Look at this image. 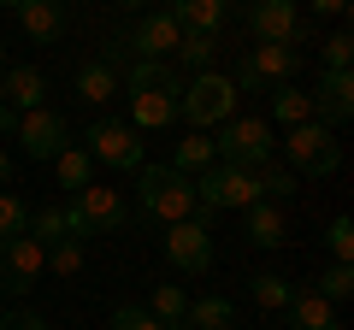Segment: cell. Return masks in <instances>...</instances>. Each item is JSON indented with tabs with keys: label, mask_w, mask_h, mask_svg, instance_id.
<instances>
[{
	"label": "cell",
	"mask_w": 354,
	"mask_h": 330,
	"mask_svg": "<svg viewBox=\"0 0 354 330\" xmlns=\"http://www.w3.org/2000/svg\"><path fill=\"white\" fill-rule=\"evenodd\" d=\"M254 183H260V201H290V195H295V171L283 159L254 165Z\"/></svg>",
	"instance_id": "83f0119b"
},
{
	"label": "cell",
	"mask_w": 354,
	"mask_h": 330,
	"mask_svg": "<svg viewBox=\"0 0 354 330\" xmlns=\"http://www.w3.org/2000/svg\"><path fill=\"white\" fill-rule=\"evenodd\" d=\"M165 260L177 271H213V236H207L201 218H183V224H165Z\"/></svg>",
	"instance_id": "9c48e42d"
},
{
	"label": "cell",
	"mask_w": 354,
	"mask_h": 330,
	"mask_svg": "<svg viewBox=\"0 0 354 330\" xmlns=\"http://www.w3.org/2000/svg\"><path fill=\"white\" fill-rule=\"evenodd\" d=\"M213 153H218V165H266L272 159V124L266 118H225L218 124V136H213Z\"/></svg>",
	"instance_id": "8992f818"
},
{
	"label": "cell",
	"mask_w": 354,
	"mask_h": 330,
	"mask_svg": "<svg viewBox=\"0 0 354 330\" xmlns=\"http://www.w3.org/2000/svg\"><path fill=\"white\" fill-rule=\"evenodd\" d=\"M0 106H6V83H0Z\"/></svg>",
	"instance_id": "f6af8a7d"
},
{
	"label": "cell",
	"mask_w": 354,
	"mask_h": 330,
	"mask_svg": "<svg viewBox=\"0 0 354 330\" xmlns=\"http://www.w3.org/2000/svg\"><path fill=\"white\" fill-rule=\"evenodd\" d=\"M77 95H83L88 106H106L118 95V71L106 59H88V65H77Z\"/></svg>",
	"instance_id": "603a6c76"
},
{
	"label": "cell",
	"mask_w": 354,
	"mask_h": 330,
	"mask_svg": "<svg viewBox=\"0 0 354 330\" xmlns=\"http://www.w3.org/2000/svg\"><path fill=\"white\" fill-rule=\"evenodd\" d=\"M148 313L160 318V324H183V313H189V295L177 289V283H160V289H153V301H148Z\"/></svg>",
	"instance_id": "f546056e"
},
{
	"label": "cell",
	"mask_w": 354,
	"mask_h": 330,
	"mask_svg": "<svg viewBox=\"0 0 354 330\" xmlns=\"http://www.w3.org/2000/svg\"><path fill=\"white\" fill-rule=\"evenodd\" d=\"M307 101H313V118L319 124H348L354 118V77L348 71H319V89L307 95Z\"/></svg>",
	"instance_id": "8fae6325"
},
{
	"label": "cell",
	"mask_w": 354,
	"mask_h": 330,
	"mask_svg": "<svg viewBox=\"0 0 354 330\" xmlns=\"http://www.w3.org/2000/svg\"><path fill=\"white\" fill-rule=\"evenodd\" d=\"M124 6H153V0H124Z\"/></svg>",
	"instance_id": "b9f144b4"
},
{
	"label": "cell",
	"mask_w": 354,
	"mask_h": 330,
	"mask_svg": "<svg viewBox=\"0 0 354 330\" xmlns=\"http://www.w3.org/2000/svg\"><path fill=\"white\" fill-rule=\"evenodd\" d=\"M242 213H248V242L254 248H283V242H290V224H283L278 201H254V206H242Z\"/></svg>",
	"instance_id": "ffe728a7"
},
{
	"label": "cell",
	"mask_w": 354,
	"mask_h": 330,
	"mask_svg": "<svg viewBox=\"0 0 354 330\" xmlns=\"http://www.w3.org/2000/svg\"><path fill=\"white\" fill-rule=\"evenodd\" d=\"M136 195H142V213L148 218H165V224L201 218V206H195V177H183V171H171V165H142L136 171Z\"/></svg>",
	"instance_id": "6da1fadb"
},
{
	"label": "cell",
	"mask_w": 354,
	"mask_h": 330,
	"mask_svg": "<svg viewBox=\"0 0 354 330\" xmlns=\"http://www.w3.org/2000/svg\"><path fill=\"white\" fill-rule=\"evenodd\" d=\"M319 59H325V71H348V59H354V36H348V30L325 36V41H319Z\"/></svg>",
	"instance_id": "e575fe53"
},
{
	"label": "cell",
	"mask_w": 354,
	"mask_h": 330,
	"mask_svg": "<svg viewBox=\"0 0 354 330\" xmlns=\"http://www.w3.org/2000/svg\"><path fill=\"white\" fill-rule=\"evenodd\" d=\"M177 71H213V53H218V36H201V30H183L177 36Z\"/></svg>",
	"instance_id": "484cf974"
},
{
	"label": "cell",
	"mask_w": 354,
	"mask_h": 330,
	"mask_svg": "<svg viewBox=\"0 0 354 330\" xmlns=\"http://www.w3.org/2000/svg\"><path fill=\"white\" fill-rule=\"evenodd\" d=\"M6 177H12V153L0 148V189H6Z\"/></svg>",
	"instance_id": "60d3db41"
},
{
	"label": "cell",
	"mask_w": 354,
	"mask_h": 330,
	"mask_svg": "<svg viewBox=\"0 0 354 330\" xmlns=\"http://www.w3.org/2000/svg\"><path fill=\"white\" fill-rule=\"evenodd\" d=\"M177 36H183V30H177L171 12H148L130 30V48H136V59H165V53L177 48Z\"/></svg>",
	"instance_id": "5bb4252c"
},
{
	"label": "cell",
	"mask_w": 354,
	"mask_h": 330,
	"mask_svg": "<svg viewBox=\"0 0 354 330\" xmlns=\"http://www.w3.org/2000/svg\"><path fill=\"white\" fill-rule=\"evenodd\" d=\"M48 271V248L36 236H0V289H36V278Z\"/></svg>",
	"instance_id": "ba28073f"
},
{
	"label": "cell",
	"mask_w": 354,
	"mask_h": 330,
	"mask_svg": "<svg viewBox=\"0 0 354 330\" xmlns=\"http://www.w3.org/2000/svg\"><path fill=\"white\" fill-rule=\"evenodd\" d=\"M48 271H59V278H77V271H83V242L77 236H59L48 248Z\"/></svg>",
	"instance_id": "1f68e13d"
},
{
	"label": "cell",
	"mask_w": 354,
	"mask_h": 330,
	"mask_svg": "<svg viewBox=\"0 0 354 330\" xmlns=\"http://www.w3.org/2000/svg\"><path fill=\"white\" fill-rule=\"evenodd\" d=\"M290 295H295V283L278 278V271H260V278H254V307H260V313H283Z\"/></svg>",
	"instance_id": "f1b7e54d"
},
{
	"label": "cell",
	"mask_w": 354,
	"mask_h": 330,
	"mask_svg": "<svg viewBox=\"0 0 354 330\" xmlns=\"http://www.w3.org/2000/svg\"><path fill=\"white\" fill-rule=\"evenodd\" d=\"M0 330H48V318H41V313H6Z\"/></svg>",
	"instance_id": "74e56055"
},
{
	"label": "cell",
	"mask_w": 354,
	"mask_h": 330,
	"mask_svg": "<svg viewBox=\"0 0 354 330\" xmlns=\"http://www.w3.org/2000/svg\"><path fill=\"white\" fill-rule=\"evenodd\" d=\"M325 248H330V260H337V266H348V260H354V224H348V218H330Z\"/></svg>",
	"instance_id": "d590c367"
},
{
	"label": "cell",
	"mask_w": 354,
	"mask_h": 330,
	"mask_svg": "<svg viewBox=\"0 0 354 330\" xmlns=\"http://www.w3.org/2000/svg\"><path fill=\"white\" fill-rule=\"evenodd\" d=\"M83 148L95 165H113V171H142V142L124 118H101V124L83 130Z\"/></svg>",
	"instance_id": "52a82bcc"
},
{
	"label": "cell",
	"mask_w": 354,
	"mask_h": 330,
	"mask_svg": "<svg viewBox=\"0 0 354 330\" xmlns=\"http://www.w3.org/2000/svg\"><path fill=\"white\" fill-rule=\"evenodd\" d=\"M24 236H36L41 248H53V242L65 236V213H59V206H36V213H30V230H24Z\"/></svg>",
	"instance_id": "d6a6232c"
},
{
	"label": "cell",
	"mask_w": 354,
	"mask_h": 330,
	"mask_svg": "<svg viewBox=\"0 0 354 330\" xmlns=\"http://www.w3.org/2000/svg\"><path fill=\"white\" fill-rule=\"evenodd\" d=\"M113 330H165V324L148 313V307H130L124 301V307H113Z\"/></svg>",
	"instance_id": "8d00e7d4"
},
{
	"label": "cell",
	"mask_w": 354,
	"mask_h": 330,
	"mask_svg": "<svg viewBox=\"0 0 354 330\" xmlns=\"http://www.w3.org/2000/svg\"><path fill=\"white\" fill-rule=\"evenodd\" d=\"M260 201V183H254L248 165H207L201 177H195V206H201V218L213 213H242V206Z\"/></svg>",
	"instance_id": "277c9868"
},
{
	"label": "cell",
	"mask_w": 354,
	"mask_h": 330,
	"mask_svg": "<svg viewBox=\"0 0 354 330\" xmlns=\"http://www.w3.org/2000/svg\"><path fill=\"white\" fill-rule=\"evenodd\" d=\"M177 118V101L171 95H160V89H136L130 95V118L124 124H136V130H165Z\"/></svg>",
	"instance_id": "44dd1931"
},
{
	"label": "cell",
	"mask_w": 354,
	"mask_h": 330,
	"mask_svg": "<svg viewBox=\"0 0 354 330\" xmlns=\"http://www.w3.org/2000/svg\"><path fill=\"white\" fill-rule=\"evenodd\" d=\"M18 24H24V36L36 41H59L65 36V0H18Z\"/></svg>",
	"instance_id": "9a60e30c"
},
{
	"label": "cell",
	"mask_w": 354,
	"mask_h": 330,
	"mask_svg": "<svg viewBox=\"0 0 354 330\" xmlns=\"http://www.w3.org/2000/svg\"><path fill=\"white\" fill-rule=\"evenodd\" d=\"M165 330H189V324H165Z\"/></svg>",
	"instance_id": "bcb514c9"
},
{
	"label": "cell",
	"mask_w": 354,
	"mask_h": 330,
	"mask_svg": "<svg viewBox=\"0 0 354 330\" xmlns=\"http://www.w3.org/2000/svg\"><path fill=\"white\" fill-rule=\"evenodd\" d=\"M283 313H290V330H337V307L313 289H295Z\"/></svg>",
	"instance_id": "ac0fdd59"
},
{
	"label": "cell",
	"mask_w": 354,
	"mask_h": 330,
	"mask_svg": "<svg viewBox=\"0 0 354 330\" xmlns=\"http://www.w3.org/2000/svg\"><path fill=\"white\" fill-rule=\"evenodd\" d=\"M53 177H59L65 195H77V189H88V183H95V159H88L83 142H65V148L53 153Z\"/></svg>",
	"instance_id": "d6986e66"
},
{
	"label": "cell",
	"mask_w": 354,
	"mask_h": 330,
	"mask_svg": "<svg viewBox=\"0 0 354 330\" xmlns=\"http://www.w3.org/2000/svg\"><path fill=\"white\" fill-rule=\"evenodd\" d=\"M183 324H189V330H230V324H236V307H230L225 295H201V301H189Z\"/></svg>",
	"instance_id": "d4e9b609"
},
{
	"label": "cell",
	"mask_w": 354,
	"mask_h": 330,
	"mask_svg": "<svg viewBox=\"0 0 354 330\" xmlns=\"http://www.w3.org/2000/svg\"><path fill=\"white\" fill-rule=\"evenodd\" d=\"M0 71H6V48H0Z\"/></svg>",
	"instance_id": "7bdbcfd3"
},
{
	"label": "cell",
	"mask_w": 354,
	"mask_h": 330,
	"mask_svg": "<svg viewBox=\"0 0 354 330\" xmlns=\"http://www.w3.org/2000/svg\"><path fill=\"white\" fill-rule=\"evenodd\" d=\"M283 165H290V171H307V177H330L342 165V142L330 136L319 118H307V124H295L290 136H283Z\"/></svg>",
	"instance_id": "5b68a950"
},
{
	"label": "cell",
	"mask_w": 354,
	"mask_h": 330,
	"mask_svg": "<svg viewBox=\"0 0 354 330\" xmlns=\"http://www.w3.org/2000/svg\"><path fill=\"white\" fill-rule=\"evenodd\" d=\"M59 213H65V236H77V242H88V236H113V230L130 224L124 195H118V189H101V183H88V189L65 195Z\"/></svg>",
	"instance_id": "7a4b0ae2"
},
{
	"label": "cell",
	"mask_w": 354,
	"mask_h": 330,
	"mask_svg": "<svg viewBox=\"0 0 354 330\" xmlns=\"http://www.w3.org/2000/svg\"><path fill=\"white\" fill-rule=\"evenodd\" d=\"M171 18H177V30H201V36H218V30H225V0H177Z\"/></svg>",
	"instance_id": "7402d4cb"
},
{
	"label": "cell",
	"mask_w": 354,
	"mask_h": 330,
	"mask_svg": "<svg viewBox=\"0 0 354 330\" xmlns=\"http://www.w3.org/2000/svg\"><path fill=\"white\" fill-rule=\"evenodd\" d=\"M30 230V201H18L12 189H0V236H24Z\"/></svg>",
	"instance_id": "836d02e7"
},
{
	"label": "cell",
	"mask_w": 354,
	"mask_h": 330,
	"mask_svg": "<svg viewBox=\"0 0 354 330\" xmlns=\"http://www.w3.org/2000/svg\"><path fill=\"white\" fill-rule=\"evenodd\" d=\"M0 83H6V106H18V113H36L41 95H48V77H41L36 65H6Z\"/></svg>",
	"instance_id": "2e32d148"
},
{
	"label": "cell",
	"mask_w": 354,
	"mask_h": 330,
	"mask_svg": "<svg viewBox=\"0 0 354 330\" xmlns=\"http://www.w3.org/2000/svg\"><path fill=\"white\" fill-rule=\"evenodd\" d=\"M18 118H24L18 106H0V136H18Z\"/></svg>",
	"instance_id": "ab89813d"
},
{
	"label": "cell",
	"mask_w": 354,
	"mask_h": 330,
	"mask_svg": "<svg viewBox=\"0 0 354 330\" xmlns=\"http://www.w3.org/2000/svg\"><path fill=\"white\" fill-rule=\"evenodd\" d=\"M236 83H230L225 71H195L189 83H183V95H177V113H183V124L189 130H213L225 124V118H236Z\"/></svg>",
	"instance_id": "3957f363"
},
{
	"label": "cell",
	"mask_w": 354,
	"mask_h": 330,
	"mask_svg": "<svg viewBox=\"0 0 354 330\" xmlns=\"http://www.w3.org/2000/svg\"><path fill=\"white\" fill-rule=\"evenodd\" d=\"M248 30L260 41H283V48H295V41H301V12H295V0H254V6H248Z\"/></svg>",
	"instance_id": "30bf717a"
},
{
	"label": "cell",
	"mask_w": 354,
	"mask_h": 330,
	"mask_svg": "<svg viewBox=\"0 0 354 330\" xmlns=\"http://www.w3.org/2000/svg\"><path fill=\"white\" fill-rule=\"evenodd\" d=\"M124 89L136 95V89H160V95H183V71H177V65H165V59H136L124 71Z\"/></svg>",
	"instance_id": "e0dca14e"
},
{
	"label": "cell",
	"mask_w": 354,
	"mask_h": 330,
	"mask_svg": "<svg viewBox=\"0 0 354 330\" xmlns=\"http://www.w3.org/2000/svg\"><path fill=\"white\" fill-rule=\"evenodd\" d=\"M242 65L260 77V89H266V83H290V77L301 71V53L283 48V41H260V48H248V59H242Z\"/></svg>",
	"instance_id": "4fadbf2b"
},
{
	"label": "cell",
	"mask_w": 354,
	"mask_h": 330,
	"mask_svg": "<svg viewBox=\"0 0 354 330\" xmlns=\"http://www.w3.org/2000/svg\"><path fill=\"white\" fill-rule=\"evenodd\" d=\"M0 6H12V12H18V0H0Z\"/></svg>",
	"instance_id": "ee69618b"
},
{
	"label": "cell",
	"mask_w": 354,
	"mask_h": 330,
	"mask_svg": "<svg viewBox=\"0 0 354 330\" xmlns=\"http://www.w3.org/2000/svg\"><path fill=\"white\" fill-rule=\"evenodd\" d=\"M313 295H325L330 307H337V301H348V295H354V271H348V266H337V260H330V266L319 271V283H313Z\"/></svg>",
	"instance_id": "4dcf8cb0"
},
{
	"label": "cell",
	"mask_w": 354,
	"mask_h": 330,
	"mask_svg": "<svg viewBox=\"0 0 354 330\" xmlns=\"http://www.w3.org/2000/svg\"><path fill=\"white\" fill-rule=\"evenodd\" d=\"M18 142H24V153L30 159H53V153L65 148V118L59 113H48V106H36V113H24L18 118Z\"/></svg>",
	"instance_id": "7c38bea8"
},
{
	"label": "cell",
	"mask_w": 354,
	"mask_h": 330,
	"mask_svg": "<svg viewBox=\"0 0 354 330\" xmlns=\"http://www.w3.org/2000/svg\"><path fill=\"white\" fill-rule=\"evenodd\" d=\"M207 165H218L213 136H207V130H189V136L177 142V153H171V171H183V177H201Z\"/></svg>",
	"instance_id": "cb8c5ba5"
},
{
	"label": "cell",
	"mask_w": 354,
	"mask_h": 330,
	"mask_svg": "<svg viewBox=\"0 0 354 330\" xmlns=\"http://www.w3.org/2000/svg\"><path fill=\"white\" fill-rule=\"evenodd\" d=\"M272 118H278L283 130L307 124V118H313V101H307V89H295V83H278V89H272Z\"/></svg>",
	"instance_id": "4316f807"
},
{
	"label": "cell",
	"mask_w": 354,
	"mask_h": 330,
	"mask_svg": "<svg viewBox=\"0 0 354 330\" xmlns=\"http://www.w3.org/2000/svg\"><path fill=\"white\" fill-rule=\"evenodd\" d=\"M307 6H313L319 18H342V12H348V0H307Z\"/></svg>",
	"instance_id": "f35d334b"
}]
</instances>
